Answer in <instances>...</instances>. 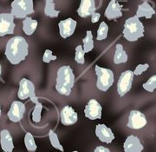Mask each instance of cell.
Wrapping results in <instances>:
<instances>
[{
    "label": "cell",
    "mask_w": 156,
    "mask_h": 152,
    "mask_svg": "<svg viewBox=\"0 0 156 152\" xmlns=\"http://www.w3.org/2000/svg\"><path fill=\"white\" fill-rule=\"evenodd\" d=\"M72 152H78V151H76V150H74V151H72Z\"/></svg>",
    "instance_id": "36"
},
{
    "label": "cell",
    "mask_w": 156,
    "mask_h": 152,
    "mask_svg": "<svg viewBox=\"0 0 156 152\" xmlns=\"http://www.w3.org/2000/svg\"><path fill=\"white\" fill-rule=\"evenodd\" d=\"M38 22L31 17H27L23 21V31L27 36H31L36 31Z\"/></svg>",
    "instance_id": "21"
},
{
    "label": "cell",
    "mask_w": 156,
    "mask_h": 152,
    "mask_svg": "<svg viewBox=\"0 0 156 152\" xmlns=\"http://www.w3.org/2000/svg\"><path fill=\"white\" fill-rule=\"evenodd\" d=\"M145 29L143 24L140 22V18L134 16L128 18L123 28V37L128 40V42H135L140 38L144 37Z\"/></svg>",
    "instance_id": "3"
},
{
    "label": "cell",
    "mask_w": 156,
    "mask_h": 152,
    "mask_svg": "<svg viewBox=\"0 0 156 152\" xmlns=\"http://www.w3.org/2000/svg\"><path fill=\"white\" fill-rule=\"evenodd\" d=\"M128 54L124 50L122 45L117 44L115 45V55H114V63L115 64L124 63L128 61Z\"/></svg>",
    "instance_id": "20"
},
{
    "label": "cell",
    "mask_w": 156,
    "mask_h": 152,
    "mask_svg": "<svg viewBox=\"0 0 156 152\" xmlns=\"http://www.w3.org/2000/svg\"><path fill=\"white\" fill-rule=\"evenodd\" d=\"M122 5H121L118 1L111 0L108 5L107 6L105 12H104V16L108 20L117 19L119 17H122Z\"/></svg>",
    "instance_id": "16"
},
{
    "label": "cell",
    "mask_w": 156,
    "mask_h": 152,
    "mask_svg": "<svg viewBox=\"0 0 156 152\" xmlns=\"http://www.w3.org/2000/svg\"><path fill=\"white\" fill-rule=\"evenodd\" d=\"M0 145L3 151L12 152L14 150V143L11 132L8 130H3L0 132Z\"/></svg>",
    "instance_id": "18"
},
{
    "label": "cell",
    "mask_w": 156,
    "mask_h": 152,
    "mask_svg": "<svg viewBox=\"0 0 156 152\" xmlns=\"http://www.w3.org/2000/svg\"><path fill=\"white\" fill-rule=\"evenodd\" d=\"M95 71L96 74V87L97 89L102 92H106L107 90H109L114 84V73L111 70L106 69V68L101 67L99 65H95Z\"/></svg>",
    "instance_id": "4"
},
{
    "label": "cell",
    "mask_w": 156,
    "mask_h": 152,
    "mask_svg": "<svg viewBox=\"0 0 156 152\" xmlns=\"http://www.w3.org/2000/svg\"><path fill=\"white\" fill-rule=\"evenodd\" d=\"M90 17H91V22L93 23V24H95V23H97L99 21V19H100L101 17V14L95 11V13H93Z\"/></svg>",
    "instance_id": "32"
},
{
    "label": "cell",
    "mask_w": 156,
    "mask_h": 152,
    "mask_svg": "<svg viewBox=\"0 0 156 152\" xmlns=\"http://www.w3.org/2000/svg\"><path fill=\"white\" fill-rule=\"evenodd\" d=\"M57 56L53 55V52L50 50H45L44 53V56H43V61L45 63H49L51 61H55L56 60Z\"/></svg>",
    "instance_id": "30"
},
{
    "label": "cell",
    "mask_w": 156,
    "mask_h": 152,
    "mask_svg": "<svg viewBox=\"0 0 156 152\" xmlns=\"http://www.w3.org/2000/svg\"><path fill=\"white\" fill-rule=\"evenodd\" d=\"M42 110H43V104L40 102H37L32 111V121L34 123H39L41 121Z\"/></svg>",
    "instance_id": "27"
},
{
    "label": "cell",
    "mask_w": 156,
    "mask_h": 152,
    "mask_svg": "<svg viewBox=\"0 0 156 152\" xmlns=\"http://www.w3.org/2000/svg\"><path fill=\"white\" fill-rule=\"evenodd\" d=\"M60 11L56 10V4L52 0H46L44 6V14L48 17L56 18L59 16Z\"/></svg>",
    "instance_id": "22"
},
{
    "label": "cell",
    "mask_w": 156,
    "mask_h": 152,
    "mask_svg": "<svg viewBox=\"0 0 156 152\" xmlns=\"http://www.w3.org/2000/svg\"><path fill=\"white\" fill-rule=\"evenodd\" d=\"M49 138H50V144L54 149H56L57 150H60L61 152H64V149L60 143L59 137L54 130H50L49 131Z\"/></svg>",
    "instance_id": "25"
},
{
    "label": "cell",
    "mask_w": 156,
    "mask_h": 152,
    "mask_svg": "<svg viewBox=\"0 0 156 152\" xmlns=\"http://www.w3.org/2000/svg\"><path fill=\"white\" fill-rule=\"evenodd\" d=\"M76 25H77V22L71 17L60 21L58 24V28H59V34L61 38H68L71 37L76 31Z\"/></svg>",
    "instance_id": "12"
},
{
    "label": "cell",
    "mask_w": 156,
    "mask_h": 152,
    "mask_svg": "<svg viewBox=\"0 0 156 152\" xmlns=\"http://www.w3.org/2000/svg\"><path fill=\"white\" fill-rule=\"evenodd\" d=\"M34 13V2L32 0H14L11 3V14L17 18H26Z\"/></svg>",
    "instance_id": "5"
},
{
    "label": "cell",
    "mask_w": 156,
    "mask_h": 152,
    "mask_svg": "<svg viewBox=\"0 0 156 152\" xmlns=\"http://www.w3.org/2000/svg\"><path fill=\"white\" fill-rule=\"evenodd\" d=\"M134 73L132 71H125L121 74L117 83V92L120 96H124L132 89Z\"/></svg>",
    "instance_id": "7"
},
{
    "label": "cell",
    "mask_w": 156,
    "mask_h": 152,
    "mask_svg": "<svg viewBox=\"0 0 156 152\" xmlns=\"http://www.w3.org/2000/svg\"><path fill=\"white\" fill-rule=\"evenodd\" d=\"M2 74V66H1V63H0V76Z\"/></svg>",
    "instance_id": "34"
},
{
    "label": "cell",
    "mask_w": 156,
    "mask_h": 152,
    "mask_svg": "<svg viewBox=\"0 0 156 152\" xmlns=\"http://www.w3.org/2000/svg\"><path fill=\"white\" fill-rule=\"evenodd\" d=\"M108 26L105 22H101L99 25V28L97 31V36H96V40L98 41H102L108 38Z\"/></svg>",
    "instance_id": "26"
},
{
    "label": "cell",
    "mask_w": 156,
    "mask_h": 152,
    "mask_svg": "<svg viewBox=\"0 0 156 152\" xmlns=\"http://www.w3.org/2000/svg\"><path fill=\"white\" fill-rule=\"evenodd\" d=\"M14 18L11 13L0 14V37L14 33L15 23Z\"/></svg>",
    "instance_id": "9"
},
{
    "label": "cell",
    "mask_w": 156,
    "mask_h": 152,
    "mask_svg": "<svg viewBox=\"0 0 156 152\" xmlns=\"http://www.w3.org/2000/svg\"><path fill=\"white\" fill-rule=\"evenodd\" d=\"M84 114L89 120L101 119L102 116V107L96 99H90L85 106Z\"/></svg>",
    "instance_id": "10"
},
{
    "label": "cell",
    "mask_w": 156,
    "mask_h": 152,
    "mask_svg": "<svg viewBox=\"0 0 156 152\" xmlns=\"http://www.w3.org/2000/svg\"><path fill=\"white\" fill-rule=\"evenodd\" d=\"M85 53H84L83 48L81 45L76 46V54H75V61L79 64H83L85 63Z\"/></svg>",
    "instance_id": "28"
},
{
    "label": "cell",
    "mask_w": 156,
    "mask_h": 152,
    "mask_svg": "<svg viewBox=\"0 0 156 152\" xmlns=\"http://www.w3.org/2000/svg\"><path fill=\"white\" fill-rule=\"evenodd\" d=\"M154 14H155L154 9L147 1H144L138 7L135 16L138 18H140V17H145L147 19H150Z\"/></svg>",
    "instance_id": "19"
},
{
    "label": "cell",
    "mask_w": 156,
    "mask_h": 152,
    "mask_svg": "<svg viewBox=\"0 0 156 152\" xmlns=\"http://www.w3.org/2000/svg\"><path fill=\"white\" fill-rule=\"evenodd\" d=\"M26 110L25 104L19 101H13L11 103V108L7 113V116L12 123H19L23 118Z\"/></svg>",
    "instance_id": "11"
},
{
    "label": "cell",
    "mask_w": 156,
    "mask_h": 152,
    "mask_svg": "<svg viewBox=\"0 0 156 152\" xmlns=\"http://www.w3.org/2000/svg\"><path fill=\"white\" fill-rule=\"evenodd\" d=\"M124 152H142L144 146L138 136L134 135L128 136L123 143Z\"/></svg>",
    "instance_id": "14"
},
{
    "label": "cell",
    "mask_w": 156,
    "mask_h": 152,
    "mask_svg": "<svg viewBox=\"0 0 156 152\" xmlns=\"http://www.w3.org/2000/svg\"><path fill=\"white\" fill-rule=\"evenodd\" d=\"M75 74L69 65H63L58 69L56 74V91L62 96H69L75 85Z\"/></svg>",
    "instance_id": "2"
},
{
    "label": "cell",
    "mask_w": 156,
    "mask_h": 152,
    "mask_svg": "<svg viewBox=\"0 0 156 152\" xmlns=\"http://www.w3.org/2000/svg\"><path fill=\"white\" fill-rule=\"evenodd\" d=\"M5 54L11 64H18L28 56L29 44L21 36L13 37L6 44Z\"/></svg>",
    "instance_id": "1"
},
{
    "label": "cell",
    "mask_w": 156,
    "mask_h": 152,
    "mask_svg": "<svg viewBox=\"0 0 156 152\" xmlns=\"http://www.w3.org/2000/svg\"><path fill=\"white\" fill-rule=\"evenodd\" d=\"M83 51L84 53H89L90 51L94 49V39H93V34L91 31H86V37L83 39Z\"/></svg>",
    "instance_id": "23"
},
{
    "label": "cell",
    "mask_w": 156,
    "mask_h": 152,
    "mask_svg": "<svg viewBox=\"0 0 156 152\" xmlns=\"http://www.w3.org/2000/svg\"><path fill=\"white\" fill-rule=\"evenodd\" d=\"M24 145L28 152H36L37 150V145L36 143L34 136L30 133V132H27L25 136H24Z\"/></svg>",
    "instance_id": "24"
},
{
    "label": "cell",
    "mask_w": 156,
    "mask_h": 152,
    "mask_svg": "<svg viewBox=\"0 0 156 152\" xmlns=\"http://www.w3.org/2000/svg\"><path fill=\"white\" fill-rule=\"evenodd\" d=\"M1 113H2V111H1V104H0V117H1Z\"/></svg>",
    "instance_id": "35"
},
{
    "label": "cell",
    "mask_w": 156,
    "mask_h": 152,
    "mask_svg": "<svg viewBox=\"0 0 156 152\" xmlns=\"http://www.w3.org/2000/svg\"><path fill=\"white\" fill-rule=\"evenodd\" d=\"M94 152H111L109 149H108L104 146H98L95 149Z\"/></svg>",
    "instance_id": "33"
},
{
    "label": "cell",
    "mask_w": 156,
    "mask_h": 152,
    "mask_svg": "<svg viewBox=\"0 0 156 152\" xmlns=\"http://www.w3.org/2000/svg\"><path fill=\"white\" fill-rule=\"evenodd\" d=\"M148 68H149V64L148 63H144V64L140 63V64H138L135 67L134 71H133L134 76H140L141 74L144 73L145 71H147L148 70Z\"/></svg>",
    "instance_id": "31"
},
{
    "label": "cell",
    "mask_w": 156,
    "mask_h": 152,
    "mask_svg": "<svg viewBox=\"0 0 156 152\" xmlns=\"http://www.w3.org/2000/svg\"><path fill=\"white\" fill-rule=\"evenodd\" d=\"M60 118L62 124H63L64 126H71L77 123L78 114L71 106L66 105L62 109Z\"/></svg>",
    "instance_id": "13"
},
{
    "label": "cell",
    "mask_w": 156,
    "mask_h": 152,
    "mask_svg": "<svg viewBox=\"0 0 156 152\" xmlns=\"http://www.w3.org/2000/svg\"><path fill=\"white\" fill-rule=\"evenodd\" d=\"M17 96L21 100H26L30 98V100L37 103L38 101V97L36 96L35 85L27 78H22L19 82V90L17 92Z\"/></svg>",
    "instance_id": "6"
},
{
    "label": "cell",
    "mask_w": 156,
    "mask_h": 152,
    "mask_svg": "<svg viewBox=\"0 0 156 152\" xmlns=\"http://www.w3.org/2000/svg\"><path fill=\"white\" fill-rule=\"evenodd\" d=\"M95 10H96V7H95V2L94 0H82L76 12L79 17L85 18V17L91 16L93 13H95Z\"/></svg>",
    "instance_id": "17"
},
{
    "label": "cell",
    "mask_w": 156,
    "mask_h": 152,
    "mask_svg": "<svg viewBox=\"0 0 156 152\" xmlns=\"http://www.w3.org/2000/svg\"><path fill=\"white\" fill-rule=\"evenodd\" d=\"M95 136L102 143H111L115 139V135L110 128H108L105 124H99L95 127Z\"/></svg>",
    "instance_id": "15"
},
{
    "label": "cell",
    "mask_w": 156,
    "mask_h": 152,
    "mask_svg": "<svg viewBox=\"0 0 156 152\" xmlns=\"http://www.w3.org/2000/svg\"><path fill=\"white\" fill-rule=\"evenodd\" d=\"M147 124V120L143 113L135 110L130 111L128 116V124H127L128 128L132 130H140L144 128Z\"/></svg>",
    "instance_id": "8"
},
{
    "label": "cell",
    "mask_w": 156,
    "mask_h": 152,
    "mask_svg": "<svg viewBox=\"0 0 156 152\" xmlns=\"http://www.w3.org/2000/svg\"><path fill=\"white\" fill-rule=\"evenodd\" d=\"M143 89L147 92H154L156 88V76L154 75L142 85Z\"/></svg>",
    "instance_id": "29"
}]
</instances>
